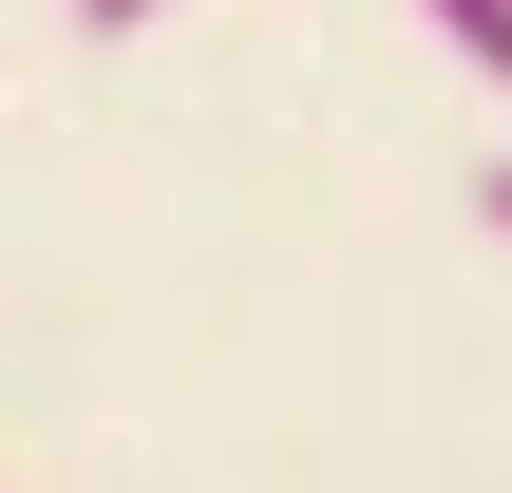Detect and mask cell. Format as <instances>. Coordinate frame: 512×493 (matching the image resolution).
Instances as JSON below:
<instances>
[{"instance_id":"6da1fadb","label":"cell","mask_w":512,"mask_h":493,"mask_svg":"<svg viewBox=\"0 0 512 493\" xmlns=\"http://www.w3.org/2000/svg\"><path fill=\"white\" fill-rule=\"evenodd\" d=\"M418 19L456 38V76H494V95H512V0H418Z\"/></svg>"},{"instance_id":"7a4b0ae2","label":"cell","mask_w":512,"mask_h":493,"mask_svg":"<svg viewBox=\"0 0 512 493\" xmlns=\"http://www.w3.org/2000/svg\"><path fill=\"white\" fill-rule=\"evenodd\" d=\"M76 19H95V38H152V19H171V0H76Z\"/></svg>"},{"instance_id":"3957f363","label":"cell","mask_w":512,"mask_h":493,"mask_svg":"<svg viewBox=\"0 0 512 493\" xmlns=\"http://www.w3.org/2000/svg\"><path fill=\"white\" fill-rule=\"evenodd\" d=\"M475 228H494V247H512V152H494V171H475Z\"/></svg>"}]
</instances>
